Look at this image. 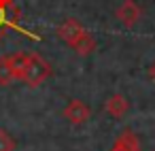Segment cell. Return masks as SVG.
I'll return each instance as SVG.
<instances>
[{
	"label": "cell",
	"instance_id": "11",
	"mask_svg": "<svg viewBox=\"0 0 155 151\" xmlns=\"http://www.w3.org/2000/svg\"><path fill=\"white\" fill-rule=\"evenodd\" d=\"M0 151H15V140L5 128H0Z\"/></svg>",
	"mask_w": 155,
	"mask_h": 151
},
{
	"label": "cell",
	"instance_id": "7",
	"mask_svg": "<svg viewBox=\"0 0 155 151\" xmlns=\"http://www.w3.org/2000/svg\"><path fill=\"white\" fill-rule=\"evenodd\" d=\"M104 111H106L110 117L121 119V117L130 111V100H127L123 94H113V96H108V100L104 102Z\"/></svg>",
	"mask_w": 155,
	"mask_h": 151
},
{
	"label": "cell",
	"instance_id": "2",
	"mask_svg": "<svg viewBox=\"0 0 155 151\" xmlns=\"http://www.w3.org/2000/svg\"><path fill=\"white\" fill-rule=\"evenodd\" d=\"M51 64L38 53H26V68H24V83L30 87H38L51 77Z\"/></svg>",
	"mask_w": 155,
	"mask_h": 151
},
{
	"label": "cell",
	"instance_id": "3",
	"mask_svg": "<svg viewBox=\"0 0 155 151\" xmlns=\"http://www.w3.org/2000/svg\"><path fill=\"white\" fill-rule=\"evenodd\" d=\"M87 30L81 26V22L79 19H74V17H68V19H64L58 28H55V36L60 39V41H64L68 47H72L83 34H85Z\"/></svg>",
	"mask_w": 155,
	"mask_h": 151
},
{
	"label": "cell",
	"instance_id": "9",
	"mask_svg": "<svg viewBox=\"0 0 155 151\" xmlns=\"http://www.w3.org/2000/svg\"><path fill=\"white\" fill-rule=\"evenodd\" d=\"M9 62H11L15 81H21V79H24V68H26V53H21V51L9 53Z\"/></svg>",
	"mask_w": 155,
	"mask_h": 151
},
{
	"label": "cell",
	"instance_id": "6",
	"mask_svg": "<svg viewBox=\"0 0 155 151\" xmlns=\"http://www.w3.org/2000/svg\"><path fill=\"white\" fill-rule=\"evenodd\" d=\"M108 151H140V140L132 128H123Z\"/></svg>",
	"mask_w": 155,
	"mask_h": 151
},
{
	"label": "cell",
	"instance_id": "5",
	"mask_svg": "<svg viewBox=\"0 0 155 151\" xmlns=\"http://www.w3.org/2000/svg\"><path fill=\"white\" fill-rule=\"evenodd\" d=\"M62 115H64V117H66L72 126H83V123L91 117V109H89L83 100L74 98V100H70V102L64 106Z\"/></svg>",
	"mask_w": 155,
	"mask_h": 151
},
{
	"label": "cell",
	"instance_id": "10",
	"mask_svg": "<svg viewBox=\"0 0 155 151\" xmlns=\"http://www.w3.org/2000/svg\"><path fill=\"white\" fill-rule=\"evenodd\" d=\"M13 81H15V75H13L9 55H0V85L7 87V85H11Z\"/></svg>",
	"mask_w": 155,
	"mask_h": 151
},
{
	"label": "cell",
	"instance_id": "12",
	"mask_svg": "<svg viewBox=\"0 0 155 151\" xmlns=\"http://www.w3.org/2000/svg\"><path fill=\"white\" fill-rule=\"evenodd\" d=\"M149 75H151V79H153V81H155V62H153V66H151V68H149Z\"/></svg>",
	"mask_w": 155,
	"mask_h": 151
},
{
	"label": "cell",
	"instance_id": "1",
	"mask_svg": "<svg viewBox=\"0 0 155 151\" xmlns=\"http://www.w3.org/2000/svg\"><path fill=\"white\" fill-rule=\"evenodd\" d=\"M11 30H15L17 34H21L30 41H36V43L43 41L41 34L30 32L28 28L21 26V11L15 5V0H0V43L5 41L7 32H11Z\"/></svg>",
	"mask_w": 155,
	"mask_h": 151
},
{
	"label": "cell",
	"instance_id": "8",
	"mask_svg": "<svg viewBox=\"0 0 155 151\" xmlns=\"http://www.w3.org/2000/svg\"><path fill=\"white\" fill-rule=\"evenodd\" d=\"M96 47H98V43H96V39H94L89 32H85V34L72 45V49H74V53H77L79 58H87V55H91V53L96 51Z\"/></svg>",
	"mask_w": 155,
	"mask_h": 151
},
{
	"label": "cell",
	"instance_id": "4",
	"mask_svg": "<svg viewBox=\"0 0 155 151\" xmlns=\"http://www.w3.org/2000/svg\"><path fill=\"white\" fill-rule=\"evenodd\" d=\"M115 17L125 28H134L142 17V9H140V5L136 0H123V2L117 7V11H115Z\"/></svg>",
	"mask_w": 155,
	"mask_h": 151
}]
</instances>
